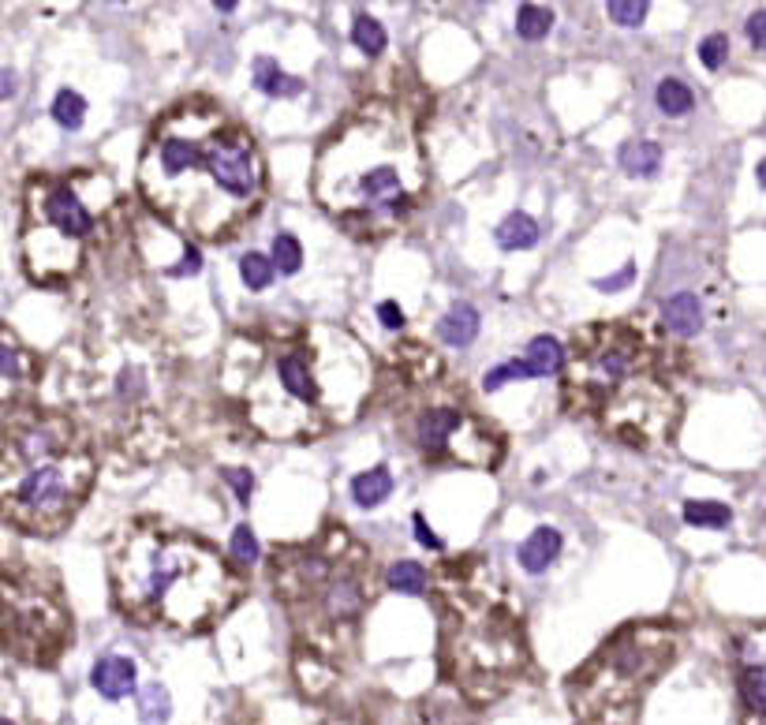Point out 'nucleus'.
Here are the masks:
<instances>
[{"label":"nucleus","mask_w":766,"mask_h":725,"mask_svg":"<svg viewBox=\"0 0 766 725\" xmlns=\"http://www.w3.org/2000/svg\"><path fill=\"white\" fill-rule=\"evenodd\" d=\"M139 191L169 225L199 240H228L262 202L266 165L255 139L213 101L187 98L154 120Z\"/></svg>","instance_id":"1"},{"label":"nucleus","mask_w":766,"mask_h":725,"mask_svg":"<svg viewBox=\"0 0 766 725\" xmlns=\"http://www.w3.org/2000/svg\"><path fill=\"white\" fill-rule=\"evenodd\" d=\"M423 187V154L389 105H370L348 120L322 146L314 169L318 202L359 236H378L400 221Z\"/></svg>","instance_id":"2"},{"label":"nucleus","mask_w":766,"mask_h":725,"mask_svg":"<svg viewBox=\"0 0 766 725\" xmlns=\"http://www.w3.org/2000/svg\"><path fill=\"white\" fill-rule=\"evenodd\" d=\"M113 595L131 621L202 628L236 606L243 580L202 539L135 524L113 554Z\"/></svg>","instance_id":"3"},{"label":"nucleus","mask_w":766,"mask_h":725,"mask_svg":"<svg viewBox=\"0 0 766 725\" xmlns=\"http://www.w3.org/2000/svg\"><path fill=\"white\" fill-rule=\"evenodd\" d=\"M98 217L68 180H30L23 199V266L34 281L57 285L79 270Z\"/></svg>","instance_id":"4"},{"label":"nucleus","mask_w":766,"mask_h":725,"mask_svg":"<svg viewBox=\"0 0 766 725\" xmlns=\"http://www.w3.org/2000/svg\"><path fill=\"white\" fill-rule=\"evenodd\" d=\"M90 483H94V460L75 449H64L42 464H27L23 475L4 479V520H12L19 531L30 535H53L83 505Z\"/></svg>","instance_id":"5"},{"label":"nucleus","mask_w":766,"mask_h":725,"mask_svg":"<svg viewBox=\"0 0 766 725\" xmlns=\"http://www.w3.org/2000/svg\"><path fill=\"white\" fill-rule=\"evenodd\" d=\"M329 348L333 341L326 348L318 341H292L277 348L270 378L284 408L270 434H322L333 419H344L326 400V382H322V356H329Z\"/></svg>","instance_id":"6"},{"label":"nucleus","mask_w":766,"mask_h":725,"mask_svg":"<svg viewBox=\"0 0 766 725\" xmlns=\"http://www.w3.org/2000/svg\"><path fill=\"white\" fill-rule=\"evenodd\" d=\"M639 348H643L639 337L625 326H598L583 333L576 367L568 374V393L602 408L617 389H625L636 378Z\"/></svg>","instance_id":"7"},{"label":"nucleus","mask_w":766,"mask_h":725,"mask_svg":"<svg viewBox=\"0 0 766 725\" xmlns=\"http://www.w3.org/2000/svg\"><path fill=\"white\" fill-rule=\"evenodd\" d=\"M68 636V617L57 598H49L42 587L4 576V640L8 647L30 658H45L42 643L57 651Z\"/></svg>","instance_id":"8"},{"label":"nucleus","mask_w":766,"mask_h":725,"mask_svg":"<svg viewBox=\"0 0 766 725\" xmlns=\"http://www.w3.org/2000/svg\"><path fill=\"white\" fill-rule=\"evenodd\" d=\"M363 606H367V587L355 569L329 572L326 583L318 587V610L326 613L329 621H355Z\"/></svg>","instance_id":"9"},{"label":"nucleus","mask_w":766,"mask_h":725,"mask_svg":"<svg viewBox=\"0 0 766 725\" xmlns=\"http://www.w3.org/2000/svg\"><path fill=\"white\" fill-rule=\"evenodd\" d=\"M460 430H464V415H460V408H445V404L426 408V412L415 419L419 449H423L426 456H438V460L453 453V441Z\"/></svg>","instance_id":"10"},{"label":"nucleus","mask_w":766,"mask_h":725,"mask_svg":"<svg viewBox=\"0 0 766 725\" xmlns=\"http://www.w3.org/2000/svg\"><path fill=\"white\" fill-rule=\"evenodd\" d=\"M135 681H139V669L131 658H120V654H105L94 662L90 669V684L98 688L105 699H124L135 692Z\"/></svg>","instance_id":"11"},{"label":"nucleus","mask_w":766,"mask_h":725,"mask_svg":"<svg viewBox=\"0 0 766 725\" xmlns=\"http://www.w3.org/2000/svg\"><path fill=\"white\" fill-rule=\"evenodd\" d=\"M561 554V531L554 527H535L524 542H520V565L527 572H546Z\"/></svg>","instance_id":"12"},{"label":"nucleus","mask_w":766,"mask_h":725,"mask_svg":"<svg viewBox=\"0 0 766 725\" xmlns=\"http://www.w3.org/2000/svg\"><path fill=\"white\" fill-rule=\"evenodd\" d=\"M662 322H666V329L677 333V337H696L699 329H703V307H699V299L692 296V292H677V296L666 299Z\"/></svg>","instance_id":"13"},{"label":"nucleus","mask_w":766,"mask_h":725,"mask_svg":"<svg viewBox=\"0 0 766 725\" xmlns=\"http://www.w3.org/2000/svg\"><path fill=\"white\" fill-rule=\"evenodd\" d=\"M475 337H479V311L471 303H456L438 322V341L453 344V348H468Z\"/></svg>","instance_id":"14"},{"label":"nucleus","mask_w":766,"mask_h":725,"mask_svg":"<svg viewBox=\"0 0 766 725\" xmlns=\"http://www.w3.org/2000/svg\"><path fill=\"white\" fill-rule=\"evenodd\" d=\"M524 367H527V378L557 374V370L565 367V348H561V341H557V337H535L524 352Z\"/></svg>","instance_id":"15"},{"label":"nucleus","mask_w":766,"mask_h":725,"mask_svg":"<svg viewBox=\"0 0 766 725\" xmlns=\"http://www.w3.org/2000/svg\"><path fill=\"white\" fill-rule=\"evenodd\" d=\"M255 86L262 90V94H270V98H296L299 90H303V83L292 79L273 57L255 60Z\"/></svg>","instance_id":"16"},{"label":"nucleus","mask_w":766,"mask_h":725,"mask_svg":"<svg viewBox=\"0 0 766 725\" xmlns=\"http://www.w3.org/2000/svg\"><path fill=\"white\" fill-rule=\"evenodd\" d=\"M389 494H393V475H389V468H370L352 479V501L359 509H374V505H382Z\"/></svg>","instance_id":"17"},{"label":"nucleus","mask_w":766,"mask_h":725,"mask_svg":"<svg viewBox=\"0 0 766 725\" xmlns=\"http://www.w3.org/2000/svg\"><path fill=\"white\" fill-rule=\"evenodd\" d=\"M497 243L505 247V251H527V247H535L539 243V221L527 214H509L497 228Z\"/></svg>","instance_id":"18"},{"label":"nucleus","mask_w":766,"mask_h":725,"mask_svg":"<svg viewBox=\"0 0 766 725\" xmlns=\"http://www.w3.org/2000/svg\"><path fill=\"white\" fill-rule=\"evenodd\" d=\"M621 169L628 172V176H654L658 172V165H662V150H658V143H647V139H636V143H625L621 146Z\"/></svg>","instance_id":"19"},{"label":"nucleus","mask_w":766,"mask_h":725,"mask_svg":"<svg viewBox=\"0 0 766 725\" xmlns=\"http://www.w3.org/2000/svg\"><path fill=\"white\" fill-rule=\"evenodd\" d=\"M139 718L142 725H165L172 718V699L169 688L161 684H146L139 692Z\"/></svg>","instance_id":"20"},{"label":"nucleus","mask_w":766,"mask_h":725,"mask_svg":"<svg viewBox=\"0 0 766 725\" xmlns=\"http://www.w3.org/2000/svg\"><path fill=\"white\" fill-rule=\"evenodd\" d=\"M654 98H658V109L666 116H684L692 113V105H696V94L681 79H662L658 90H654Z\"/></svg>","instance_id":"21"},{"label":"nucleus","mask_w":766,"mask_h":725,"mask_svg":"<svg viewBox=\"0 0 766 725\" xmlns=\"http://www.w3.org/2000/svg\"><path fill=\"white\" fill-rule=\"evenodd\" d=\"M550 27H554V12L542 8V4H524V8L516 12V34H520L524 42H539V38H546Z\"/></svg>","instance_id":"22"},{"label":"nucleus","mask_w":766,"mask_h":725,"mask_svg":"<svg viewBox=\"0 0 766 725\" xmlns=\"http://www.w3.org/2000/svg\"><path fill=\"white\" fill-rule=\"evenodd\" d=\"M733 512L722 501H688L684 505V524L692 527H729Z\"/></svg>","instance_id":"23"},{"label":"nucleus","mask_w":766,"mask_h":725,"mask_svg":"<svg viewBox=\"0 0 766 725\" xmlns=\"http://www.w3.org/2000/svg\"><path fill=\"white\" fill-rule=\"evenodd\" d=\"M740 696L755 714H766V666L748 662L740 669Z\"/></svg>","instance_id":"24"},{"label":"nucleus","mask_w":766,"mask_h":725,"mask_svg":"<svg viewBox=\"0 0 766 725\" xmlns=\"http://www.w3.org/2000/svg\"><path fill=\"white\" fill-rule=\"evenodd\" d=\"M86 116V101L75 94V90H60L57 101H53V120H57L64 131H79Z\"/></svg>","instance_id":"25"},{"label":"nucleus","mask_w":766,"mask_h":725,"mask_svg":"<svg viewBox=\"0 0 766 725\" xmlns=\"http://www.w3.org/2000/svg\"><path fill=\"white\" fill-rule=\"evenodd\" d=\"M389 587L400 595H426V572L415 561H400L389 569Z\"/></svg>","instance_id":"26"},{"label":"nucleus","mask_w":766,"mask_h":725,"mask_svg":"<svg viewBox=\"0 0 766 725\" xmlns=\"http://www.w3.org/2000/svg\"><path fill=\"white\" fill-rule=\"evenodd\" d=\"M352 42L367 53V57H378L385 49V27L374 19V15H359L352 27Z\"/></svg>","instance_id":"27"},{"label":"nucleus","mask_w":766,"mask_h":725,"mask_svg":"<svg viewBox=\"0 0 766 725\" xmlns=\"http://www.w3.org/2000/svg\"><path fill=\"white\" fill-rule=\"evenodd\" d=\"M240 277L243 285L251 292H262V288L273 285V258L266 255H243L240 258Z\"/></svg>","instance_id":"28"},{"label":"nucleus","mask_w":766,"mask_h":725,"mask_svg":"<svg viewBox=\"0 0 766 725\" xmlns=\"http://www.w3.org/2000/svg\"><path fill=\"white\" fill-rule=\"evenodd\" d=\"M273 266H277V273H299V266H303V247H299L296 236H288V232H281V236H273Z\"/></svg>","instance_id":"29"},{"label":"nucleus","mask_w":766,"mask_h":725,"mask_svg":"<svg viewBox=\"0 0 766 725\" xmlns=\"http://www.w3.org/2000/svg\"><path fill=\"white\" fill-rule=\"evenodd\" d=\"M606 12H610V19L621 23V27H639V23L647 19V12H651V4H647V0H610Z\"/></svg>","instance_id":"30"},{"label":"nucleus","mask_w":766,"mask_h":725,"mask_svg":"<svg viewBox=\"0 0 766 725\" xmlns=\"http://www.w3.org/2000/svg\"><path fill=\"white\" fill-rule=\"evenodd\" d=\"M524 378H527L524 359H509V363H501V367H494L490 374H486L483 389H486V393H494V389H501L505 382H524Z\"/></svg>","instance_id":"31"},{"label":"nucleus","mask_w":766,"mask_h":725,"mask_svg":"<svg viewBox=\"0 0 766 725\" xmlns=\"http://www.w3.org/2000/svg\"><path fill=\"white\" fill-rule=\"evenodd\" d=\"M232 557H236L240 565H255L258 561V539L247 524H240L232 531Z\"/></svg>","instance_id":"32"},{"label":"nucleus","mask_w":766,"mask_h":725,"mask_svg":"<svg viewBox=\"0 0 766 725\" xmlns=\"http://www.w3.org/2000/svg\"><path fill=\"white\" fill-rule=\"evenodd\" d=\"M699 60H703V68L718 72L725 60H729V38H725V34H710L707 42L699 45Z\"/></svg>","instance_id":"33"},{"label":"nucleus","mask_w":766,"mask_h":725,"mask_svg":"<svg viewBox=\"0 0 766 725\" xmlns=\"http://www.w3.org/2000/svg\"><path fill=\"white\" fill-rule=\"evenodd\" d=\"M225 479L232 486H236V498L247 505L251 501V486H255V479H251V471H243V468H225Z\"/></svg>","instance_id":"34"},{"label":"nucleus","mask_w":766,"mask_h":725,"mask_svg":"<svg viewBox=\"0 0 766 725\" xmlns=\"http://www.w3.org/2000/svg\"><path fill=\"white\" fill-rule=\"evenodd\" d=\"M744 30H748V38H752L755 49H766V8H759V12L748 15Z\"/></svg>","instance_id":"35"},{"label":"nucleus","mask_w":766,"mask_h":725,"mask_svg":"<svg viewBox=\"0 0 766 725\" xmlns=\"http://www.w3.org/2000/svg\"><path fill=\"white\" fill-rule=\"evenodd\" d=\"M632 277H636V266H625L621 273H613V277H602V281H595V285L602 288V292H621V288H625Z\"/></svg>","instance_id":"36"},{"label":"nucleus","mask_w":766,"mask_h":725,"mask_svg":"<svg viewBox=\"0 0 766 725\" xmlns=\"http://www.w3.org/2000/svg\"><path fill=\"white\" fill-rule=\"evenodd\" d=\"M0 363H4V378L19 374V352H15V344L8 337H4V348H0Z\"/></svg>","instance_id":"37"},{"label":"nucleus","mask_w":766,"mask_h":725,"mask_svg":"<svg viewBox=\"0 0 766 725\" xmlns=\"http://www.w3.org/2000/svg\"><path fill=\"white\" fill-rule=\"evenodd\" d=\"M378 322H382L385 329H400L404 326V314H400L397 303H382V307H378Z\"/></svg>","instance_id":"38"},{"label":"nucleus","mask_w":766,"mask_h":725,"mask_svg":"<svg viewBox=\"0 0 766 725\" xmlns=\"http://www.w3.org/2000/svg\"><path fill=\"white\" fill-rule=\"evenodd\" d=\"M199 270H202V258H199V251H195V247H187L184 262H180L176 270H169V277H180V273H199Z\"/></svg>","instance_id":"39"},{"label":"nucleus","mask_w":766,"mask_h":725,"mask_svg":"<svg viewBox=\"0 0 766 725\" xmlns=\"http://www.w3.org/2000/svg\"><path fill=\"white\" fill-rule=\"evenodd\" d=\"M412 524H415V539H419V542H426V546H430V550H441V539H438V535H434V531H430V527H426V520H423V516H415Z\"/></svg>","instance_id":"40"},{"label":"nucleus","mask_w":766,"mask_h":725,"mask_svg":"<svg viewBox=\"0 0 766 725\" xmlns=\"http://www.w3.org/2000/svg\"><path fill=\"white\" fill-rule=\"evenodd\" d=\"M213 8H217V12H236V4H232V0H221V4H213Z\"/></svg>","instance_id":"41"},{"label":"nucleus","mask_w":766,"mask_h":725,"mask_svg":"<svg viewBox=\"0 0 766 725\" xmlns=\"http://www.w3.org/2000/svg\"><path fill=\"white\" fill-rule=\"evenodd\" d=\"M755 176H759V184L766 187V157H763V161H759V169H755Z\"/></svg>","instance_id":"42"},{"label":"nucleus","mask_w":766,"mask_h":725,"mask_svg":"<svg viewBox=\"0 0 766 725\" xmlns=\"http://www.w3.org/2000/svg\"><path fill=\"white\" fill-rule=\"evenodd\" d=\"M4 725H12V722H8V718H4Z\"/></svg>","instance_id":"43"}]
</instances>
